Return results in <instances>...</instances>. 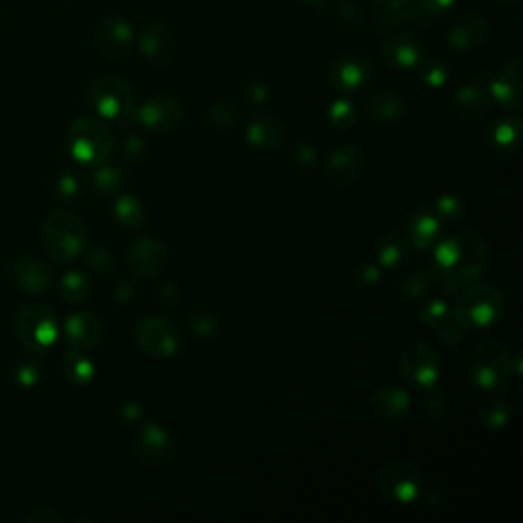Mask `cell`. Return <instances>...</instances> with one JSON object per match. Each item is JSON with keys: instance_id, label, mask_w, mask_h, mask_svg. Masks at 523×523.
Masks as SVG:
<instances>
[{"instance_id": "1", "label": "cell", "mask_w": 523, "mask_h": 523, "mask_svg": "<svg viewBox=\"0 0 523 523\" xmlns=\"http://www.w3.org/2000/svg\"><path fill=\"white\" fill-rule=\"evenodd\" d=\"M491 262L485 237L474 229H462L436 244L432 274L446 293H460L479 282Z\"/></svg>"}, {"instance_id": "2", "label": "cell", "mask_w": 523, "mask_h": 523, "mask_svg": "<svg viewBox=\"0 0 523 523\" xmlns=\"http://www.w3.org/2000/svg\"><path fill=\"white\" fill-rule=\"evenodd\" d=\"M517 360L519 356H511L503 342L481 340L468 352L466 376L481 391H503L509 387L511 378H519Z\"/></svg>"}, {"instance_id": "3", "label": "cell", "mask_w": 523, "mask_h": 523, "mask_svg": "<svg viewBox=\"0 0 523 523\" xmlns=\"http://www.w3.org/2000/svg\"><path fill=\"white\" fill-rule=\"evenodd\" d=\"M503 313L505 297L491 284H470L468 289L458 293V301L454 305V315L466 331L493 327L501 321Z\"/></svg>"}, {"instance_id": "4", "label": "cell", "mask_w": 523, "mask_h": 523, "mask_svg": "<svg viewBox=\"0 0 523 523\" xmlns=\"http://www.w3.org/2000/svg\"><path fill=\"white\" fill-rule=\"evenodd\" d=\"M43 244L56 262H74L86 246L84 221L72 211H54L43 221Z\"/></svg>"}, {"instance_id": "5", "label": "cell", "mask_w": 523, "mask_h": 523, "mask_svg": "<svg viewBox=\"0 0 523 523\" xmlns=\"http://www.w3.org/2000/svg\"><path fill=\"white\" fill-rule=\"evenodd\" d=\"M113 133L105 121L97 117H80L70 125V154L88 166H101L113 154Z\"/></svg>"}, {"instance_id": "6", "label": "cell", "mask_w": 523, "mask_h": 523, "mask_svg": "<svg viewBox=\"0 0 523 523\" xmlns=\"http://www.w3.org/2000/svg\"><path fill=\"white\" fill-rule=\"evenodd\" d=\"M88 103L101 117L127 123L135 113V88L115 74H105L92 80Z\"/></svg>"}, {"instance_id": "7", "label": "cell", "mask_w": 523, "mask_h": 523, "mask_svg": "<svg viewBox=\"0 0 523 523\" xmlns=\"http://www.w3.org/2000/svg\"><path fill=\"white\" fill-rule=\"evenodd\" d=\"M376 489L391 505H411L423 491V472L411 460H393L378 472Z\"/></svg>"}, {"instance_id": "8", "label": "cell", "mask_w": 523, "mask_h": 523, "mask_svg": "<svg viewBox=\"0 0 523 523\" xmlns=\"http://www.w3.org/2000/svg\"><path fill=\"white\" fill-rule=\"evenodd\" d=\"M17 340L33 354H43L58 340V319L45 305H27L15 319Z\"/></svg>"}, {"instance_id": "9", "label": "cell", "mask_w": 523, "mask_h": 523, "mask_svg": "<svg viewBox=\"0 0 523 523\" xmlns=\"http://www.w3.org/2000/svg\"><path fill=\"white\" fill-rule=\"evenodd\" d=\"M399 370L409 385L417 389H430L438 383L442 360L436 348H432L430 344L415 342L401 354Z\"/></svg>"}, {"instance_id": "10", "label": "cell", "mask_w": 523, "mask_h": 523, "mask_svg": "<svg viewBox=\"0 0 523 523\" xmlns=\"http://www.w3.org/2000/svg\"><path fill=\"white\" fill-rule=\"evenodd\" d=\"M133 452L141 464H146L150 468H164L172 464L178 448L174 438L164 430L162 425L150 421L141 427V432L137 434L133 442Z\"/></svg>"}, {"instance_id": "11", "label": "cell", "mask_w": 523, "mask_h": 523, "mask_svg": "<svg viewBox=\"0 0 523 523\" xmlns=\"http://www.w3.org/2000/svg\"><path fill=\"white\" fill-rule=\"evenodd\" d=\"M137 344L152 358H172L178 352V331L166 317H146L137 325Z\"/></svg>"}, {"instance_id": "12", "label": "cell", "mask_w": 523, "mask_h": 523, "mask_svg": "<svg viewBox=\"0 0 523 523\" xmlns=\"http://www.w3.org/2000/svg\"><path fill=\"white\" fill-rule=\"evenodd\" d=\"M419 319L434 331L440 342L450 348H456L466 340L468 331L456 319L454 309H450L442 299H427L419 311Z\"/></svg>"}, {"instance_id": "13", "label": "cell", "mask_w": 523, "mask_h": 523, "mask_svg": "<svg viewBox=\"0 0 523 523\" xmlns=\"http://www.w3.org/2000/svg\"><path fill=\"white\" fill-rule=\"evenodd\" d=\"M129 268L137 278L152 280L158 278L170 260L166 244L160 240H154V237H139V240L133 242L129 250Z\"/></svg>"}, {"instance_id": "14", "label": "cell", "mask_w": 523, "mask_h": 523, "mask_svg": "<svg viewBox=\"0 0 523 523\" xmlns=\"http://www.w3.org/2000/svg\"><path fill=\"white\" fill-rule=\"evenodd\" d=\"M9 278L27 295H41L52 287V268L35 256H19L9 262Z\"/></svg>"}, {"instance_id": "15", "label": "cell", "mask_w": 523, "mask_h": 523, "mask_svg": "<svg viewBox=\"0 0 523 523\" xmlns=\"http://www.w3.org/2000/svg\"><path fill=\"white\" fill-rule=\"evenodd\" d=\"M372 62L360 54H344L329 68V82L340 92H356L372 80Z\"/></svg>"}, {"instance_id": "16", "label": "cell", "mask_w": 523, "mask_h": 523, "mask_svg": "<svg viewBox=\"0 0 523 523\" xmlns=\"http://www.w3.org/2000/svg\"><path fill=\"white\" fill-rule=\"evenodd\" d=\"M182 115L184 107L174 97H154L135 109L133 119L154 133H168L182 121Z\"/></svg>"}, {"instance_id": "17", "label": "cell", "mask_w": 523, "mask_h": 523, "mask_svg": "<svg viewBox=\"0 0 523 523\" xmlns=\"http://www.w3.org/2000/svg\"><path fill=\"white\" fill-rule=\"evenodd\" d=\"M94 43H97V50L105 58L123 60L131 52L133 27L119 17H109L97 27V33H94Z\"/></svg>"}, {"instance_id": "18", "label": "cell", "mask_w": 523, "mask_h": 523, "mask_svg": "<svg viewBox=\"0 0 523 523\" xmlns=\"http://www.w3.org/2000/svg\"><path fill=\"white\" fill-rule=\"evenodd\" d=\"M105 334H107V329H105L103 319L94 313L80 311V313H74L66 321V338H68L70 346L78 352L99 348L105 340Z\"/></svg>"}, {"instance_id": "19", "label": "cell", "mask_w": 523, "mask_h": 523, "mask_svg": "<svg viewBox=\"0 0 523 523\" xmlns=\"http://www.w3.org/2000/svg\"><path fill=\"white\" fill-rule=\"evenodd\" d=\"M491 109V94L487 90V78H474L458 88L452 97V111L464 121H477Z\"/></svg>"}, {"instance_id": "20", "label": "cell", "mask_w": 523, "mask_h": 523, "mask_svg": "<svg viewBox=\"0 0 523 523\" xmlns=\"http://www.w3.org/2000/svg\"><path fill=\"white\" fill-rule=\"evenodd\" d=\"M364 168V152L358 146H340L331 152L325 174L334 186H352Z\"/></svg>"}, {"instance_id": "21", "label": "cell", "mask_w": 523, "mask_h": 523, "mask_svg": "<svg viewBox=\"0 0 523 523\" xmlns=\"http://www.w3.org/2000/svg\"><path fill=\"white\" fill-rule=\"evenodd\" d=\"M489 37V23L477 13L460 15L448 29V45L454 52H470L481 47Z\"/></svg>"}, {"instance_id": "22", "label": "cell", "mask_w": 523, "mask_h": 523, "mask_svg": "<svg viewBox=\"0 0 523 523\" xmlns=\"http://www.w3.org/2000/svg\"><path fill=\"white\" fill-rule=\"evenodd\" d=\"M491 99L509 111L521 109V58H513L499 76H487Z\"/></svg>"}, {"instance_id": "23", "label": "cell", "mask_w": 523, "mask_h": 523, "mask_svg": "<svg viewBox=\"0 0 523 523\" xmlns=\"http://www.w3.org/2000/svg\"><path fill=\"white\" fill-rule=\"evenodd\" d=\"M442 233V219L432 207H419L409 219V231L405 233L409 246L415 250H430L438 244Z\"/></svg>"}, {"instance_id": "24", "label": "cell", "mask_w": 523, "mask_h": 523, "mask_svg": "<svg viewBox=\"0 0 523 523\" xmlns=\"http://www.w3.org/2000/svg\"><path fill=\"white\" fill-rule=\"evenodd\" d=\"M139 50L148 62H152L156 66H166L174 58L176 41L168 27H164L160 23H152L139 37Z\"/></svg>"}, {"instance_id": "25", "label": "cell", "mask_w": 523, "mask_h": 523, "mask_svg": "<svg viewBox=\"0 0 523 523\" xmlns=\"http://www.w3.org/2000/svg\"><path fill=\"white\" fill-rule=\"evenodd\" d=\"M383 58L399 72L413 70L423 60V47L411 35H391L383 43Z\"/></svg>"}, {"instance_id": "26", "label": "cell", "mask_w": 523, "mask_h": 523, "mask_svg": "<svg viewBox=\"0 0 523 523\" xmlns=\"http://www.w3.org/2000/svg\"><path fill=\"white\" fill-rule=\"evenodd\" d=\"M407 254H409V240L401 229L393 227L378 233L374 242V258L378 266L395 268L407 258Z\"/></svg>"}, {"instance_id": "27", "label": "cell", "mask_w": 523, "mask_h": 523, "mask_svg": "<svg viewBox=\"0 0 523 523\" xmlns=\"http://www.w3.org/2000/svg\"><path fill=\"white\" fill-rule=\"evenodd\" d=\"M284 139V127L280 119L272 115H256L246 129V141L256 150H278Z\"/></svg>"}, {"instance_id": "28", "label": "cell", "mask_w": 523, "mask_h": 523, "mask_svg": "<svg viewBox=\"0 0 523 523\" xmlns=\"http://www.w3.org/2000/svg\"><path fill=\"white\" fill-rule=\"evenodd\" d=\"M370 407L383 421H399L411 409V395L401 387H383L372 395Z\"/></svg>"}, {"instance_id": "29", "label": "cell", "mask_w": 523, "mask_h": 523, "mask_svg": "<svg viewBox=\"0 0 523 523\" xmlns=\"http://www.w3.org/2000/svg\"><path fill=\"white\" fill-rule=\"evenodd\" d=\"M366 113L372 121H376L380 125H391V123H397L403 117L405 101L397 90L380 88L370 97Z\"/></svg>"}, {"instance_id": "30", "label": "cell", "mask_w": 523, "mask_h": 523, "mask_svg": "<svg viewBox=\"0 0 523 523\" xmlns=\"http://www.w3.org/2000/svg\"><path fill=\"white\" fill-rule=\"evenodd\" d=\"M521 135H523L521 121L517 117H503L489 127V146L497 154L513 156L521 148Z\"/></svg>"}, {"instance_id": "31", "label": "cell", "mask_w": 523, "mask_h": 523, "mask_svg": "<svg viewBox=\"0 0 523 523\" xmlns=\"http://www.w3.org/2000/svg\"><path fill=\"white\" fill-rule=\"evenodd\" d=\"M434 287H436V278H434L432 270H415L411 274L401 276L395 282L393 295L397 301L415 303V301L427 299V295L432 293Z\"/></svg>"}, {"instance_id": "32", "label": "cell", "mask_w": 523, "mask_h": 523, "mask_svg": "<svg viewBox=\"0 0 523 523\" xmlns=\"http://www.w3.org/2000/svg\"><path fill=\"white\" fill-rule=\"evenodd\" d=\"M513 407L507 399H487L479 407V421L487 430H505L511 423Z\"/></svg>"}, {"instance_id": "33", "label": "cell", "mask_w": 523, "mask_h": 523, "mask_svg": "<svg viewBox=\"0 0 523 523\" xmlns=\"http://www.w3.org/2000/svg\"><path fill=\"white\" fill-rule=\"evenodd\" d=\"M113 213H115L117 221L127 229H137V227L144 225V221H146L144 203H141L135 195H121L115 201Z\"/></svg>"}, {"instance_id": "34", "label": "cell", "mask_w": 523, "mask_h": 523, "mask_svg": "<svg viewBox=\"0 0 523 523\" xmlns=\"http://www.w3.org/2000/svg\"><path fill=\"white\" fill-rule=\"evenodd\" d=\"M454 5V0H409L407 19L415 23H430Z\"/></svg>"}, {"instance_id": "35", "label": "cell", "mask_w": 523, "mask_h": 523, "mask_svg": "<svg viewBox=\"0 0 523 523\" xmlns=\"http://www.w3.org/2000/svg\"><path fill=\"white\" fill-rule=\"evenodd\" d=\"M60 291L68 303H82L92 293V282L82 272H68L62 276Z\"/></svg>"}, {"instance_id": "36", "label": "cell", "mask_w": 523, "mask_h": 523, "mask_svg": "<svg viewBox=\"0 0 523 523\" xmlns=\"http://www.w3.org/2000/svg\"><path fill=\"white\" fill-rule=\"evenodd\" d=\"M64 374L74 385H88L94 378V364L80 352H70L64 358Z\"/></svg>"}, {"instance_id": "37", "label": "cell", "mask_w": 523, "mask_h": 523, "mask_svg": "<svg viewBox=\"0 0 523 523\" xmlns=\"http://www.w3.org/2000/svg\"><path fill=\"white\" fill-rule=\"evenodd\" d=\"M423 413L432 421L444 419L450 413V399L446 391L436 389V385L430 389H423Z\"/></svg>"}, {"instance_id": "38", "label": "cell", "mask_w": 523, "mask_h": 523, "mask_svg": "<svg viewBox=\"0 0 523 523\" xmlns=\"http://www.w3.org/2000/svg\"><path fill=\"white\" fill-rule=\"evenodd\" d=\"M448 78H450V68L446 62L436 60V58L423 62V66H421L423 84H427L430 88H440L448 82Z\"/></svg>"}, {"instance_id": "39", "label": "cell", "mask_w": 523, "mask_h": 523, "mask_svg": "<svg viewBox=\"0 0 523 523\" xmlns=\"http://www.w3.org/2000/svg\"><path fill=\"white\" fill-rule=\"evenodd\" d=\"M190 327H193L197 336L211 338L217 334L219 319L215 313H211L207 309H195L193 313H190Z\"/></svg>"}, {"instance_id": "40", "label": "cell", "mask_w": 523, "mask_h": 523, "mask_svg": "<svg viewBox=\"0 0 523 523\" xmlns=\"http://www.w3.org/2000/svg\"><path fill=\"white\" fill-rule=\"evenodd\" d=\"M329 121L338 129H350L356 123V109L348 99H338L329 107Z\"/></svg>"}, {"instance_id": "41", "label": "cell", "mask_w": 523, "mask_h": 523, "mask_svg": "<svg viewBox=\"0 0 523 523\" xmlns=\"http://www.w3.org/2000/svg\"><path fill=\"white\" fill-rule=\"evenodd\" d=\"M123 184V172L113 166H101L94 174V186L101 190L103 195H111Z\"/></svg>"}, {"instance_id": "42", "label": "cell", "mask_w": 523, "mask_h": 523, "mask_svg": "<svg viewBox=\"0 0 523 523\" xmlns=\"http://www.w3.org/2000/svg\"><path fill=\"white\" fill-rule=\"evenodd\" d=\"M436 213H438V217L444 221H454V219H460L462 217V213H464V203H462V199L460 197H456V195H442L436 203H434V207H432Z\"/></svg>"}, {"instance_id": "43", "label": "cell", "mask_w": 523, "mask_h": 523, "mask_svg": "<svg viewBox=\"0 0 523 523\" xmlns=\"http://www.w3.org/2000/svg\"><path fill=\"white\" fill-rule=\"evenodd\" d=\"M237 117H240L237 115V109L229 103H217L209 111V121L217 129H231L237 123Z\"/></svg>"}, {"instance_id": "44", "label": "cell", "mask_w": 523, "mask_h": 523, "mask_svg": "<svg viewBox=\"0 0 523 523\" xmlns=\"http://www.w3.org/2000/svg\"><path fill=\"white\" fill-rule=\"evenodd\" d=\"M378 280H380V266L378 264L364 262V264L358 266V270L354 274V282H356L358 289H372Z\"/></svg>"}, {"instance_id": "45", "label": "cell", "mask_w": 523, "mask_h": 523, "mask_svg": "<svg viewBox=\"0 0 523 523\" xmlns=\"http://www.w3.org/2000/svg\"><path fill=\"white\" fill-rule=\"evenodd\" d=\"M121 148H123V150H121V152H123V158H125V160H133V158H137L139 154H144L146 144H144V139H141L137 133H129V135L125 137Z\"/></svg>"}, {"instance_id": "46", "label": "cell", "mask_w": 523, "mask_h": 523, "mask_svg": "<svg viewBox=\"0 0 523 523\" xmlns=\"http://www.w3.org/2000/svg\"><path fill=\"white\" fill-rule=\"evenodd\" d=\"M246 97H248V101H250L252 105H266V103H268V97H270V92H268L266 84L254 82V84L248 86Z\"/></svg>"}, {"instance_id": "47", "label": "cell", "mask_w": 523, "mask_h": 523, "mask_svg": "<svg viewBox=\"0 0 523 523\" xmlns=\"http://www.w3.org/2000/svg\"><path fill=\"white\" fill-rule=\"evenodd\" d=\"M17 378H19V383L21 385H33V383H37V378H39V370H37V366H33V364H21V368L17 370Z\"/></svg>"}, {"instance_id": "48", "label": "cell", "mask_w": 523, "mask_h": 523, "mask_svg": "<svg viewBox=\"0 0 523 523\" xmlns=\"http://www.w3.org/2000/svg\"><path fill=\"white\" fill-rule=\"evenodd\" d=\"M374 5H376L380 11H385V13L393 15V13H401L403 9H407L409 0H374Z\"/></svg>"}, {"instance_id": "49", "label": "cell", "mask_w": 523, "mask_h": 523, "mask_svg": "<svg viewBox=\"0 0 523 523\" xmlns=\"http://www.w3.org/2000/svg\"><path fill=\"white\" fill-rule=\"evenodd\" d=\"M297 162L305 168H313L317 164V152L313 146H299L297 150Z\"/></svg>"}, {"instance_id": "50", "label": "cell", "mask_w": 523, "mask_h": 523, "mask_svg": "<svg viewBox=\"0 0 523 523\" xmlns=\"http://www.w3.org/2000/svg\"><path fill=\"white\" fill-rule=\"evenodd\" d=\"M27 519L29 521H62V517L56 513V511H52L50 507H37L35 511H31L29 515H27Z\"/></svg>"}, {"instance_id": "51", "label": "cell", "mask_w": 523, "mask_h": 523, "mask_svg": "<svg viewBox=\"0 0 523 523\" xmlns=\"http://www.w3.org/2000/svg\"><path fill=\"white\" fill-rule=\"evenodd\" d=\"M60 190H62V195H66L68 199H72V197L76 195V190H78V182H76V178H72V176H64V178L60 180Z\"/></svg>"}, {"instance_id": "52", "label": "cell", "mask_w": 523, "mask_h": 523, "mask_svg": "<svg viewBox=\"0 0 523 523\" xmlns=\"http://www.w3.org/2000/svg\"><path fill=\"white\" fill-rule=\"evenodd\" d=\"M123 415L131 417V419H137L141 415V409H137V405H125L123 409Z\"/></svg>"}, {"instance_id": "53", "label": "cell", "mask_w": 523, "mask_h": 523, "mask_svg": "<svg viewBox=\"0 0 523 523\" xmlns=\"http://www.w3.org/2000/svg\"><path fill=\"white\" fill-rule=\"evenodd\" d=\"M303 3H319V0H303Z\"/></svg>"}, {"instance_id": "54", "label": "cell", "mask_w": 523, "mask_h": 523, "mask_svg": "<svg viewBox=\"0 0 523 523\" xmlns=\"http://www.w3.org/2000/svg\"><path fill=\"white\" fill-rule=\"evenodd\" d=\"M501 3H515V0H501Z\"/></svg>"}]
</instances>
